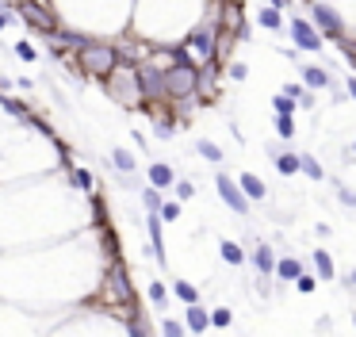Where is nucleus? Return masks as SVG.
Wrapping results in <instances>:
<instances>
[{
    "instance_id": "f257e3e1",
    "label": "nucleus",
    "mask_w": 356,
    "mask_h": 337,
    "mask_svg": "<svg viewBox=\"0 0 356 337\" xmlns=\"http://www.w3.org/2000/svg\"><path fill=\"white\" fill-rule=\"evenodd\" d=\"M104 92L123 107H138L142 104V84H138V66L134 62H119L108 77H104Z\"/></svg>"
},
{
    "instance_id": "f03ea898",
    "label": "nucleus",
    "mask_w": 356,
    "mask_h": 337,
    "mask_svg": "<svg viewBox=\"0 0 356 337\" xmlns=\"http://www.w3.org/2000/svg\"><path fill=\"white\" fill-rule=\"evenodd\" d=\"M119 62H123L119 58V50L111 46V42H100V39H92L88 46L77 50V66H81V73L92 77V81H104Z\"/></svg>"
},
{
    "instance_id": "7ed1b4c3",
    "label": "nucleus",
    "mask_w": 356,
    "mask_h": 337,
    "mask_svg": "<svg viewBox=\"0 0 356 337\" xmlns=\"http://www.w3.org/2000/svg\"><path fill=\"white\" fill-rule=\"evenodd\" d=\"M165 100H173V104L196 100V66H191V62H173V66H165Z\"/></svg>"
},
{
    "instance_id": "20e7f679",
    "label": "nucleus",
    "mask_w": 356,
    "mask_h": 337,
    "mask_svg": "<svg viewBox=\"0 0 356 337\" xmlns=\"http://www.w3.org/2000/svg\"><path fill=\"white\" fill-rule=\"evenodd\" d=\"M310 19H315V27L322 31L326 42H345L348 39V27L345 19H341V12L333 8V4H326V0H310Z\"/></svg>"
},
{
    "instance_id": "39448f33",
    "label": "nucleus",
    "mask_w": 356,
    "mask_h": 337,
    "mask_svg": "<svg viewBox=\"0 0 356 337\" xmlns=\"http://www.w3.org/2000/svg\"><path fill=\"white\" fill-rule=\"evenodd\" d=\"M12 8L19 12V19H24L31 31H39V35L58 31V16L46 8V0H12Z\"/></svg>"
},
{
    "instance_id": "423d86ee",
    "label": "nucleus",
    "mask_w": 356,
    "mask_h": 337,
    "mask_svg": "<svg viewBox=\"0 0 356 337\" xmlns=\"http://www.w3.org/2000/svg\"><path fill=\"white\" fill-rule=\"evenodd\" d=\"M142 104H165V66L158 62H138Z\"/></svg>"
},
{
    "instance_id": "0eeeda50",
    "label": "nucleus",
    "mask_w": 356,
    "mask_h": 337,
    "mask_svg": "<svg viewBox=\"0 0 356 337\" xmlns=\"http://www.w3.org/2000/svg\"><path fill=\"white\" fill-rule=\"evenodd\" d=\"M215 188H218V199H223V203L230 207L234 215H249V196L241 192V184L234 181V176L218 173V176H215Z\"/></svg>"
},
{
    "instance_id": "6e6552de",
    "label": "nucleus",
    "mask_w": 356,
    "mask_h": 337,
    "mask_svg": "<svg viewBox=\"0 0 356 337\" xmlns=\"http://www.w3.org/2000/svg\"><path fill=\"white\" fill-rule=\"evenodd\" d=\"M288 31H291V42H295L299 50H310V54H318V50L326 46L322 31H318L315 24H307V19H299V16L288 24Z\"/></svg>"
},
{
    "instance_id": "1a4fd4ad",
    "label": "nucleus",
    "mask_w": 356,
    "mask_h": 337,
    "mask_svg": "<svg viewBox=\"0 0 356 337\" xmlns=\"http://www.w3.org/2000/svg\"><path fill=\"white\" fill-rule=\"evenodd\" d=\"M108 291H111V299H115V303H123V307H131V303H134L131 276H127V268H123L119 261L108 268Z\"/></svg>"
},
{
    "instance_id": "9d476101",
    "label": "nucleus",
    "mask_w": 356,
    "mask_h": 337,
    "mask_svg": "<svg viewBox=\"0 0 356 337\" xmlns=\"http://www.w3.org/2000/svg\"><path fill=\"white\" fill-rule=\"evenodd\" d=\"M215 35H218V31H215ZM215 35H211V27H196V31H188L184 46L196 50L199 58H215Z\"/></svg>"
},
{
    "instance_id": "9b49d317",
    "label": "nucleus",
    "mask_w": 356,
    "mask_h": 337,
    "mask_svg": "<svg viewBox=\"0 0 356 337\" xmlns=\"http://www.w3.org/2000/svg\"><path fill=\"white\" fill-rule=\"evenodd\" d=\"M146 230H149V257L158 264H165V238H161V215L158 211L146 215Z\"/></svg>"
},
{
    "instance_id": "f8f14e48",
    "label": "nucleus",
    "mask_w": 356,
    "mask_h": 337,
    "mask_svg": "<svg viewBox=\"0 0 356 337\" xmlns=\"http://www.w3.org/2000/svg\"><path fill=\"white\" fill-rule=\"evenodd\" d=\"M268 157H272V165H276V173H280V176H295L299 173V154H295V149L268 146Z\"/></svg>"
},
{
    "instance_id": "ddd939ff",
    "label": "nucleus",
    "mask_w": 356,
    "mask_h": 337,
    "mask_svg": "<svg viewBox=\"0 0 356 337\" xmlns=\"http://www.w3.org/2000/svg\"><path fill=\"white\" fill-rule=\"evenodd\" d=\"M299 77L307 89H333V77L326 73L322 66H307V62H299Z\"/></svg>"
},
{
    "instance_id": "4468645a",
    "label": "nucleus",
    "mask_w": 356,
    "mask_h": 337,
    "mask_svg": "<svg viewBox=\"0 0 356 337\" xmlns=\"http://www.w3.org/2000/svg\"><path fill=\"white\" fill-rule=\"evenodd\" d=\"M184 326H188V334H207V329H211V314L203 311L199 303H188V311H184Z\"/></svg>"
},
{
    "instance_id": "2eb2a0df",
    "label": "nucleus",
    "mask_w": 356,
    "mask_h": 337,
    "mask_svg": "<svg viewBox=\"0 0 356 337\" xmlns=\"http://www.w3.org/2000/svg\"><path fill=\"white\" fill-rule=\"evenodd\" d=\"M146 181L153 184V188H173L176 169H173L169 161H153V165H149V173H146Z\"/></svg>"
},
{
    "instance_id": "dca6fc26",
    "label": "nucleus",
    "mask_w": 356,
    "mask_h": 337,
    "mask_svg": "<svg viewBox=\"0 0 356 337\" xmlns=\"http://www.w3.org/2000/svg\"><path fill=\"white\" fill-rule=\"evenodd\" d=\"M253 268L261 272V276H272L276 272V253L268 242H257V249H253Z\"/></svg>"
},
{
    "instance_id": "f3484780",
    "label": "nucleus",
    "mask_w": 356,
    "mask_h": 337,
    "mask_svg": "<svg viewBox=\"0 0 356 337\" xmlns=\"http://www.w3.org/2000/svg\"><path fill=\"white\" fill-rule=\"evenodd\" d=\"M238 184H241V192H245L249 199H265V196H268V184L261 181L257 173H241V176H238Z\"/></svg>"
},
{
    "instance_id": "a211bd4d",
    "label": "nucleus",
    "mask_w": 356,
    "mask_h": 337,
    "mask_svg": "<svg viewBox=\"0 0 356 337\" xmlns=\"http://www.w3.org/2000/svg\"><path fill=\"white\" fill-rule=\"evenodd\" d=\"M257 24L265 27V31H288V24H283V16H280V8H276V4H268V8L257 12Z\"/></svg>"
},
{
    "instance_id": "6ab92c4d",
    "label": "nucleus",
    "mask_w": 356,
    "mask_h": 337,
    "mask_svg": "<svg viewBox=\"0 0 356 337\" xmlns=\"http://www.w3.org/2000/svg\"><path fill=\"white\" fill-rule=\"evenodd\" d=\"M310 261H315L318 280H337V268H333V257L326 253V249H315V253H310Z\"/></svg>"
},
{
    "instance_id": "aec40b11",
    "label": "nucleus",
    "mask_w": 356,
    "mask_h": 337,
    "mask_svg": "<svg viewBox=\"0 0 356 337\" xmlns=\"http://www.w3.org/2000/svg\"><path fill=\"white\" fill-rule=\"evenodd\" d=\"M299 272H303V261H299V257H280L272 276H276V280H295Z\"/></svg>"
},
{
    "instance_id": "412c9836",
    "label": "nucleus",
    "mask_w": 356,
    "mask_h": 337,
    "mask_svg": "<svg viewBox=\"0 0 356 337\" xmlns=\"http://www.w3.org/2000/svg\"><path fill=\"white\" fill-rule=\"evenodd\" d=\"M218 253H223V261L230 264V268H238V264H245V249H241L238 242H218Z\"/></svg>"
},
{
    "instance_id": "4be33fe9",
    "label": "nucleus",
    "mask_w": 356,
    "mask_h": 337,
    "mask_svg": "<svg viewBox=\"0 0 356 337\" xmlns=\"http://www.w3.org/2000/svg\"><path fill=\"white\" fill-rule=\"evenodd\" d=\"M299 173H307L310 181H326V169L318 165L315 154H299Z\"/></svg>"
},
{
    "instance_id": "5701e85b",
    "label": "nucleus",
    "mask_w": 356,
    "mask_h": 337,
    "mask_svg": "<svg viewBox=\"0 0 356 337\" xmlns=\"http://www.w3.org/2000/svg\"><path fill=\"white\" fill-rule=\"evenodd\" d=\"M153 138H161V142L176 138V119L173 116H153Z\"/></svg>"
},
{
    "instance_id": "b1692460",
    "label": "nucleus",
    "mask_w": 356,
    "mask_h": 337,
    "mask_svg": "<svg viewBox=\"0 0 356 337\" xmlns=\"http://www.w3.org/2000/svg\"><path fill=\"white\" fill-rule=\"evenodd\" d=\"M146 295H149V303L158 307V311H165V307H169V288H165V284H158V280H149Z\"/></svg>"
},
{
    "instance_id": "393cba45",
    "label": "nucleus",
    "mask_w": 356,
    "mask_h": 337,
    "mask_svg": "<svg viewBox=\"0 0 356 337\" xmlns=\"http://www.w3.org/2000/svg\"><path fill=\"white\" fill-rule=\"evenodd\" d=\"M111 165H115L119 173H134V154H127L123 146H119V149H111Z\"/></svg>"
},
{
    "instance_id": "a878e982",
    "label": "nucleus",
    "mask_w": 356,
    "mask_h": 337,
    "mask_svg": "<svg viewBox=\"0 0 356 337\" xmlns=\"http://www.w3.org/2000/svg\"><path fill=\"white\" fill-rule=\"evenodd\" d=\"M173 295L180 299V303H199V291L191 288L188 280H176V284H173Z\"/></svg>"
},
{
    "instance_id": "bb28decb",
    "label": "nucleus",
    "mask_w": 356,
    "mask_h": 337,
    "mask_svg": "<svg viewBox=\"0 0 356 337\" xmlns=\"http://www.w3.org/2000/svg\"><path fill=\"white\" fill-rule=\"evenodd\" d=\"M142 203H146V211H161V203H165V199H161V188L146 184V188H142Z\"/></svg>"
},
{
    "instance_id": "cd10ccee",
    "label": "nucleus",
    "mask_w": 356,
    "mask_h": 337,
    "mask_svg": "<svg viewBox=\"0 0 356 337\" xmlns=\"http://www.w3.org/2000/svg\"><path fill=\"white\" fill-rule=\"evenodd\" d=\"M196 149H199V157H207L211 165H218V161H223V149H218L215 142H207V138H199V142H196Z\"/></svg>"
},
{
    "instance_id": "c85d7f7f",
    "label": "nucleus",
    "mask_w": 356,
    "mask_h": 337,
    "mask_svg": "<svg viewBox=\"0 0 356 337\" xmlns=\"http://www.w3.org/2000/svg\"><path fill=\"white\" fill-rule=\"evenodd\" d=\"M272 111H280V116H295V100H291L288 92H276V96H272Z\"/></svg>"
},
{
    "instance_id": "c756f323",
    "label": "nucleus",
    "mask_w": 356,
    "mask_h": 337,
    "mask_svg": "<svg viewBox=\"0 0 356 337\" xmlns=\"http://www.w3.org/2000/svg\"><path fill=\"white\" fill-rule=\"evenodd\" d=\"M276 134L280 138H295V116H280L276 111Z\"/></svg>"
},
{
    "instance_id": "7c9ffc66",
    "label": "nucleus",
    "mask_w": 356,
    "mask_h": 337,
    "mask_svg": "<svg viewBox=\"0 0 356 337\" xmlns=\"http://www.w3.org/2000/svg\"><path fill=\"white\" fill-rule=\"evenodd\" d=\"M291 284H295V288H299V291H303V295H310V291H315V288H318V276H310V272H307V268H303V272H299V276H295V280H291Z\"/></svg>"
},
{
    "instance_id": "2f4dec72",
    "label": "nucleus",
    "mask_w": 356,
    "mask_h": 337,
    "mask_svg": "<svg viewBox=\"0 0 356 337\" xmlns=\"http://www.w3.org/2000/svg\"><path fill=\"white\" fill-rule=\"evenodd\" d=\"M73 188H81V192H92V188H96V181H92L88 169H73Z\"/></svg>"
},
{
    "instance_id": "473e14b6",
    "label": "nucleus",
    "mask_w": 356,
    "mask_h": 337,
    "mask_svg": "<svg viewBox=\"0 0 356 337\" xmlns=\"http://www.w3.org/2000/svg\"><path fill=\"white\" fill-rule=\"evenodd\" d=\"M161 222H176L180 219V199H169V203H161Z\"/></svg>"
},
{
    "instance_id": "72a5a7b5",
    "label": "nucleus",
    "mask_w": 356,
    "mask_h": 337,
    "mask_svg": "<svg viewBox=\"0 0 356 337\" xmlns=\"http://www.w3.org/2000/svg\"><path fill=\"white\" fill-rule=\"evenodd\" d=\"M0 107H4L8 116H19V119H27V107L19 104V100H8V96H0Z\"/></svg>"
},
{
    "instance_id": "f704fd0d",
    "label": "nucleus",
    "mask_w": 356,
    "mask_h": 337,
    "mask_svg": "<svg viewBox=\"0 0 356 337\" xmlns=\"http://www.w3.org/2000/svg\"><path fill=\"white\" fill-rule=\"evenodd\" d=\"M234 322V314L226 311V307H218V311H211V326H218V329H226Z\"/></svg>"
},
{
    "instance_id": "c9c22d12",
    "label": "nucleus",
    "mask_w": 356,
    "mask_h": 337,
    "mask_svg": "<svg viewBox=\"0 0 356 337\" xmlns=\"http://www.w3.org/2000/svg\"><path fill=\"white\" fill-rule=\"evenodd\" d=\"M173 188H176V199H180V203L196 196V184H191V181H173Z\"/></svg>"
},
{
    "instance_id": "e433bc0d",
    "label": "nucleus",
    "mask_w": 356,
    "mask_h": 337,
    "mask_svg": "<svg viewBox=\"0 0 356 337\" xmlns=\"http://www.w3.org/2000/svg\"><path fill=\"white\" fill-rule=\"evenodd\" d=\"M161 329H165L169 337H184V322H176V318H165V322H161Z\"/></svg>"
},
{
    "instance_id": "4c0bfd02",
    "label": "nucleus",
    "mask_w": 356,
    "mask_h": 337,
    "mask_svg": "<svg viewBox=\"0 0 356 337\" xmlns=\"http://www.w3.org/2000/svg\"><path fill=\"white\" fill-rule=\"evenodd\" d=\"M16 54H19V58H24V62H35V58H39V54H35V46H31V42H16Z\"/></svg>"
},
{
    "instance_id": "58836bf2",
    "label": "nucleus",
    "mask_w": 356,
    "mask_h": 337,
    "mask_svg": "<svg viewBox=\"0 0 356 337\" xmlns=\"http://www.w3.org/2000/svg\"><path fill=\"white\" fill-rule=\"evenodd\" d=\"M337 199L345 207H356V192H348V188H337Z\"/></svg>"
},
{
    "instance_id": "ea45409f",
    "label": "nucleus",
    "mask_w": 356,
    "mask_h": 337,
    "mask_svg": "<svg viewBox=\"0 0 356 337\" xmlns=\"http://www.w3.org/2000/svg\"><path fill=\"white\" fill-rule=\"evenodd\" d=\"M245 73H249V69L241 66V62H234V66H230V77H234V81H245Z\"/></svg>"
},
{
    "instance_id": "a19ab883",
    "label": "nucleus",
    "mask_w": 356,
    "mask_h": 337,
    "mask_svg": "<svg viewBox=\"0 0 356 337\" xmlns=\"http://www.w3.org/2000/svg\"><path fill=\"white\" fill-rule=\"evenodd\" d=\"M345 96H348V100H356V77H348V84H345Z\"/></svg>"
},
{
    "instance_id": "79ce46f5",
    "label": "nucleus",
    "mask_w": 356,
    "mask_h": 337,
    "mask_svg": "<svg viewBox=\"0 0 356 337\" xmlns=\"http://www.w3.org/2000/svg\"><path fill=\"white\" fill-rule=\"evenodd\" d=\"M345 288H353V291H356V268H353V272H348V276H345Z\"/></svg>"
},
{
    "instance_id": "37998d69",
    "label": "nucleus",
    "mask_w": 356,
    "mask_h": 337,
    "mask_svg": "<svg viewBox=\"0 0 356 337\" xmlns=\"http://www.w3.org/2000/svg\"><path fill=\"white\" fill-rule=\"evenodd\" d=\"M8 19H12V16H8V12H4V8H0V31L8 27Z\"/></svg>"
},
{
    "instance_id": "c03bdc74",
    "label": "nucleus",
    "mask_w": 356,
    "mask_h": 337,
    "mask_svg": "<svg viewBox=\"0 0 356 337\" xmlns=\"http://www.w3.org/2000/svg\"><path fill=\"white\" fill-rule=\"evenodd\" d=\"M268 4H276V8H288L291 0H268Z\"/></svg>"
},
{
    "instance_id": "a18cd8bd",
    "label": "nucleus",
    "mask_w": 356,
    "mask_h": 337,
    "mask_svg": "<svg viewBox=\"0 0 356 337\" xmlns=\"http://www.w3.org/2000/svg\"><path fill=\"white\" fill-rule=\"evenodd\" d=\"M223 4H245V0H223Z\"/></svg>"
},
{
    "instance_id": "49530a36",
    "label": "nucleus",
    "mask_w": 356,
    "mask_h": 337,
    "mask_svg": "<svg viewBox=\"0 0 356 337\" xmlns=\"http://www.w3.org/2000/svg\"><path fill=\"white\" fill-rule=\"evenodd\" d=\"M353 157H356V142H353Z\"/></svg>"
}]
</instances>
